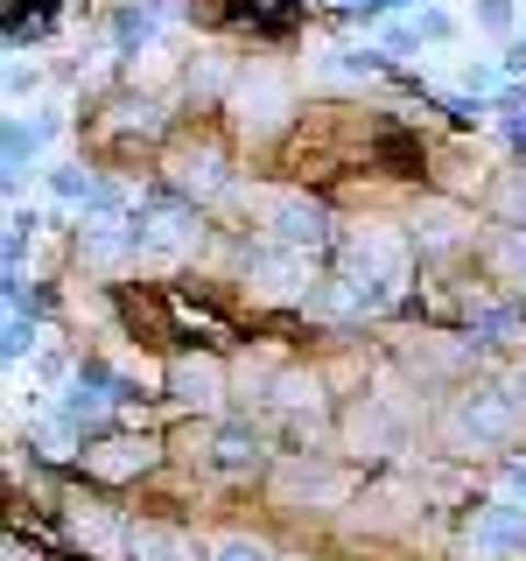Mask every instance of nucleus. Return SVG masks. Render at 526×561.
<instances>
[{
    "label": "nucleus",
    "mask_w": 526,
    "mask_h": 561,
    "mask_svg": "<svg viewBox=\"0 0 526 561\" xmlns=\"http://www.w3.org/2000/svg\"><path fill=\"white\" fill-rule=\"evenodd\" d=\"M225 561H267L260 548H225Z\"/></svg>",
    "instance_id": "7ed1b4c3"
},
{
    "label": "nucleus",
    "mask_w": 526,
    "mask_h": 561,
    "mask_svg": "<svg viewBox=\"0 0 526 561\" xmlns=\"http://www.w3.org/2000/svg\"><path fill=\"white\" fill-rule=\"evenodd\" d=\"M281 232H288V239H316V232H323V218L302 210V204H281Z\"/></svg>",
    "instance_id": "f03ea898"
},
{
    "label": "nucleus",
    "mask_w": 526,
    "mask_h": 561,
    "mask_svg": "<svg viewBox=\"0 0 526 561\" xmlns=\"http://www.w3.org/2000/svg\"><path fill=\"white\" fill-rule=\"evenodd\" d=\"M526 540V519L513 513V505H505V513H491L484 526H478V548H519Z\"/></svg>",
    "instance_id": "f257e3e1"
},
{
    "label": "nucleus",
    "mask_w": 526,
    "mask_h": 561,
    "mask_svg": "<svg viewBox=\"0 0 526 561\" xmlns=\"http://www.w3.org/2000/svg\"><path fill=\"white\" fill-rule=\"evenodd\" d=\"M513 484H519V491H526V463H513Z\"/></svg>",
    "instance_id": "20e7f679"
}]
</instances>
